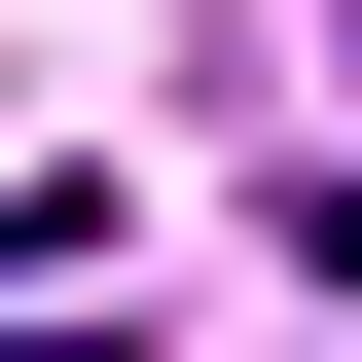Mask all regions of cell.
<instances>
[{
	"instance_id": "obj_1",
	"label": "cell",
	"mask_w": 362,
	"mask_h": 362,
	"mask_svg": "<svg viewBox=\"0 0 362 362\" xmlns=\"http://www.w3.org/2000/svg\"><path fill=\"white\" fill-rule=\"evenodd\" d=\"M0 362H109V326H0Z\"/></svg>"
}]
</instances>
